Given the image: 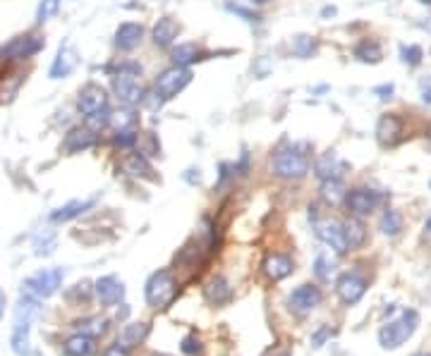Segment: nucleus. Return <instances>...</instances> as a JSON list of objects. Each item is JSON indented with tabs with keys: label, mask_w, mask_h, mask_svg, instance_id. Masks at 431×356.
Instances as JSON below:
<instances>
[{
	"label": "nucleus",
	"mask_w": 431,
	"mask_h": 356,
	"mask_svg": "<svg viewBox=\"0 0 431 356\" xmlns=\"http://www.w3.org/2000/svg\"><path fill=\"white\" fill-rule=\"evenodd\" d=\"M142 67L135 62H122L118 67H110V84H113V94L118 96V100L127 108L144 103L146 89L142 87Z\"/></svg>",
	"instance_id": "obj_1"
},
{
	"label": "nucleus",
	"mask_w": 431,
	"mask_h": 356,
	"mask_svg": "<svg viewBox=\"0 0 431 356\" xmlns=\"http://www.w3.org/2000/svg\"><path fill=\"white\" fill-rule=\"evenodd\" d=\"M39 301L29 294L19 296V304L15 309V328H12V352L17 356H31V339H29V330H31V323L34 318L39 316Z\"/></svg>",
	"instance_id": "obj_2"
},
{
	"label": "nucleus",
	"mask_w": 431,
	"mask_h": 356,
	"mask_svg": "<svg viewBox=\"0 0 431 356\" xmlns=\"http://www.w3.org/2000/svg\"><path fill=\"white\" fill-rule=\"evenodd\" d=\"M178 283H175L173 270L163 268L156 270L151 278L146 280V290H144V296H146V304L153 306L158 311H166L173 306L175 296H178Z\"/></svg>",
	"instance_id": "obj_3"
},
{
	"label": "nucleus",
	"mask_w": 431,
	"mask_h": 356,
	"mask_svg": "<svg viewBox=\"0 0 431 356\" xmlns=\"http://www.w3.org/2000/svg\"><path fill=\"white\" fill-rule=\"evenodd\" d=\"M419 328V313L414 309L403 311L396 321L386 323L379 330V344L383 349H398L407 342Z\"/></svg>",
	"instance_id": "obj_4"
},
{
	"label": "nucleus",
	"mask_w": 431,
	"mask_h": 356,
	"mask_svg": "<svg viewBox=\"0 0 431 356\" xmlns=\"http://www.w3.org/2000/svg\"><path fill=\"white\" fill-rule=\"evenodd\" d=\"M310 172V156L300 146L280 148L273 156V175L280 179H302Z\"/></svg>",
	"instance_id": "obj_5"
},
{
	"label": "nucleus",
	"mask_w": 431,
	"mask_h": 356,
	"mask_svg": "<svg viewBox=\"0 0 431 356\" xmlns=\"http://www.w3.org/2000/svg\"><path fill=\"white\" fill-rule=\"evenodd\" d=\"M62 278H65V270L62 268H44L24 280L22 294H29L34 299H48V296H53L58 292Z\"/></svg>",
	"instance_id": "obj_6"
},
{
	"label": "nucleus",
	"mask_w": 431,
	"mask_h": 356,
	"mask_svg": "<svg viewBox=\"0 0 431 356\" xmlns=\"http://www.w3.org/2000/svg\"><path fill=\"white\" fill-rule=\"evenodd\" d=\"M44 46H46V41L41 39V36H34V34L15 36L8 44L0 46V65H5V62L29 60V57H34Z\"/></svg>",
	"instance_id": "obj_7"
},
{
	"label": "nucleus",
	"mask_w": 431,
	"mask_h": 356,
	"mask_svg": "<svg viewBox=\"0 0 431 356\" xmlns=\"http://www.w3.org/2000/svg\"><path fill=\"white\" fill-rule=\"evenodd\" d=\"M189 82H192V72H189V67L173 65V67L163 70V72L156 77V84H153V91L161 96L163 100H170V98H175V96H178L180 91H185V89L189 87Z\"/></svg>",
	"instance_id": "obj_8"
},
{
	"label": "nucleus",
	"mask_w": 431,
	"mask_h": 356,
	"mask_svg": "<svg viewBox=\"0 0 431 356\" xmlns=\"http://www.w3.org/2000/svg\"><path fill=\"white\" fill-rule=\"evenodd\" d=\"M345 206H348L350 215L355 217H364V215H371L376 208H379L381 204V194L374 189H366V187H355L350 189L348 194H345Z\"/></svg>",
	"instance_id": "obj_9"
},
{
	"label": "nucleus",
	"mask_w": 431,
	"mask_h": 356,
	"mask_svg": "<svg viewBox=\"0 0 431 356\" xmlns=\"http://www.w3.org/2000/svg\"><path fill=\"white\" fill-rule=\"evenodd\" d=\"M366 292V280L360 273H343L335 280V294L345 306H353L364 296Z\"/></svg>",
	"instance_id": "obj_10"
},
{
	"label": "nucleus",
	"mask_w": 431,
	"mask_h": 356,
	"mask_svg": "<svg viewBox=\"0 0 431 356\" xmlns=\"http://www.w3.org/2000/svg\"><path fill=\"white\" fill-rule=\"evenodd\" d=\"M77 108L84 118L94 113H101V110H108V91H105L101 84H94V82L87 84V87L79 91Z\"/></svg>",
	"instance_id": "obj_11"
},
{
	"label": "nucleus",
	"mask_w": 431,
	"mask_h": 356,
	"mask_svg": "<svg viewBox=\"0 0 431 356\" xmlns=\"http://www.w3.org/2000/svg\"><path fill=\"white\" fill-rule=\"evenodd\" d=\"M403 134H405V125H403V120L396 113L381 115L379 122H376V141L383 148H393L396 143H400Z\"/></svg>",
	"instance_id": "obj_12"
},
{
	"label": "nucleus",
	"mask_w": 431,
	"mask_h": 356,
	"mask_svg": "<svg viewBox=\"0 0 431 356\" xmlns=\"http://www.w3.org/2000/svg\"><path fill=\"white\" fill-rule=\"evenodd\" d=\"M314 227H316V237L321 239L326 247H331L338 256H343V253L350 251L343 225H338V222H328V220H316L314 222Z\"/></svg>",
	"instance_id": "obj_13"
},
{
	"label": "nucleus",
	"mask_w": 431,
	"mask_h": 356,
	"mask_svg": "<svg viewBox=\"0 0 431 356\" xmlns=\"http://www.w3.org/2000/svg\"><path fill=\"white\" fill-rule=\"evenodd\" d=\"M118 168H120L125 175L135 177V179H151V182H156V179H158V177H156V172H153V168H151V163H149V158H146V156H142L140 151L122 156V158H120V163H118Z\"/></svg>",
	"instance_id": "obj_14"
},
{
	"label": "nucleus",
	"mask_w": 431,
	"mask_h": 356,
	"mask_svg": "<svg viewBox=\"0 0 431 356\" xmlns=\"http://www.w3.org/2000/svg\"><path fill=\"white\" fill-rule=\"evenodd\" d=\"M101 141V136H99V132H94V130H89L87 125H82V127H74V130L67 132V136H65V141H62V148H65V153H82V151H87V148H92L96 146V143Z\"/></svg>",
	"instance_id": "obj_15"
},
{
	"label": "nucleus",
	"mask_w": 431,
	"mask_h": 356,
	"mask_svg": "<svg viewBox=\"0 0 431 356\" xmlns=\"http://www.w3.org/2000/svg\"><path fill=\"white\" fill-rule=\"evenodd\" d=\"M287 304H290L292 311L307 313L321 304V290H319L316 285H300L290 296H287Z\"/></svg>",
	"instance_id": "obj_16"
},
{
	"label": "nucleus",
	"mask_w": 431,
	"mask_h": 356,
	"mask_svg": "<svg viewBox=\"0 0 431 356\" xmlns=\"http://www.w3.org/2000/svg\"><path fill=\"white\" fill-rule=\"evenodd\" d=\"M74 67H77V51H74L70 41H65V44H60V48H58V55L53 60L51 70H48V77L65 79L74 72Z\"/></svg>",
	"instance_id": "obj_17"
},
{
	"label": "nucleus",
	"mask_w": 431,
	"mask_h": 356,
	"mask_svg": "<svg viewBox=\"0 0 431 356\" xmlns=\"http://www.w3.org/2000/svg\"><path fill=\"white\" fill-rule=\"evenodd\" d=\"M350 166L338 156L335 151H326L319 156L316 166H314V172H316L319 179H340L345 175V170Z\"/></svg>",
	"instance_id": "obj_18"
},
{
	"label": "nucleus",
	"mask_w": 431,
	"mask_h": 356,
	"mask_svg": "<svg viewBox=\"0 0 431 356\" xmlns=\"http://www.w3.org/2000/svg\"><path fill=\"white\" fill-rule=\"evenodd\" d=\"M94 290H96V296H99L103 306L120 304L122 296H125V285H122L118 278H113V275H105V278L96 280Z\"/></svg>",
	"instance_id": "obj_19"
},
{
	"label": "nucleus",
	"mask_w": 431,
	"mask_h": 356,
	"mask_svg": "<svg viewBox=\"0 0 431 356\" xmlns=\"http://www.w3.org/2000/svg\"><path fill=\"white\" fill-rule=\"evenodd\" d=\"M292 270H295V261H292L287 253H271V256H266V261H264L266 278L273 280V283H278V280L292 275Z\"/></svg>",
	"instance_id": "obj_20"
},
{
	"label": "nucleus",
	"mask_w": 431,
	"mask_h": 356,
	"mask_svg": "<svg viewBox=\"0 0 431 356\" xmlns=\"http://www.w3.org/2000/svg\"><path fill=\"white\" fill-rule=\"evenodd\" d=\"M178 34H180V24L175 22V19H170V17H161L156 24H153V29H151L153 46L173 48V44L178 41Z\"/></svg>",
	"instance_id": "obj_21"
},
{
	"label": "nucleus",
	"mask_w": 431,
	"mask_h": 356,
	"mask_svg": "<svg viewBox=\"0 0 431 356\" xmlns=\"http://www.w3.org/2000/svg\"><path fill=\"white\" fill-rule=\"evenodd\" d=\"M144 39V26L137 22H122L115 31V48L120 51H135Z\"/></svg>",
	"instance_id": "obj_22"
},
{
	"label": "nucleus",
	"mask_w": 431,
	"mask_h": 356,
	"mask_svg": "<svg viewBox=\"0 0 431 356\" xmlns=\"http://www.w3.org/2000/svg\"><path fill=\"white\" fill-rule=\"evenodd\" d=\"M206 55H209V53H206L201 46H196V44H178V46H173V51H170L173 62L175 65H180V67L194 65V62L204 60Z\"/></svg>",
	"instance_id": "obj_23"
},
{
	"label": "nucleus",
	"mask_w": 431,
	"mask_h": 356,
	"mask_svg": "<svg viewBox=\"0 0 431 356\" xmlns=\"http://www.w3.org/2000/svg\"><path fill=\"white\" fill-rule=\"evenodd\" d=\"M96 199H74L70 204H65L62 208L53 211L51 213V222H67V220H74V217H79L82 213H87L89 208H94Z\"/></svg>",
	"instance_id": "obj_24"
},
{
	"label": "nucleus",
	"mask_w": 431,
	"mask_h": 356,
	"mask_svg": "<svg viewBox=\"0 0 431 356\" xmlns=\"http://www.w3.org/2000/svg\"><path fill=\"white\" fill-rule=\"evenodd\" d=\"M62 352H65V356H92L96 352V339L77 332L62 344Z\"/></svg>",
	"instance_id": "obj_25"
},
{
	"label": "nucleus",
	"mask_w": 431,
	"mask_h": 356,
	"mask_svg": "<svg viewBox=\"0 0 431 356\" xmlns=\"http://www.w3.org/2000/svg\"><path fill=\"white\" fill-rule=\"evenodd\" d=\"M204 294L206 299L211 301V304H226V301H230L233 296V287L228 285L226 278H221V275H216V278H211V283L204 287Z\"/></svg>",
	"instance_id": "obj_26"
},
{
	"label": "nucleus",
	"mask_w": 431,
	"mask_h": 356,
	"mask_svg": "<svg viewBox=\"0 0 431 356\" xmlns=\"http://www.w3.org/2000/svg\"><path fill=\"white\" fill-rule=\"evenodd\" d=\"M146 335H149V323H130V326H125V330L120 332L118 344L125 349H132V347H137V344H142L144 339H146Z\"/></svg>",
	"instance_id": "obj_27"
},
{
	"label": "nucleus",
	"mask_w": 431,
	"mask_h": 356,
	"mask_svg": "<svg viewBox=\"0 0 431 356\" xmlns=\"http://www.w3.org/2000/svg\"><path fill=\"white\" fill-rule=\"evenodd\" d=\"M290 51H292V55L295 57L310 60L312 55H316L319 41L310 34H297V36H292V41H290Z\"/></svg>",
	"instance_id": "obj_28"
},
{
	"label": "nucleus",
	"mask_w": 431,
	"mask_h": 356,
	"mask_svg": "<svg viewBox=\"0 0 431 356\" xmlns=\"http://www.w3.org/2000/svg\"><path fill=\"white\" fill-rule=\"evenodd\" d=\"M108 318L103 316H89V318H82V321L74 323V328H77L82 335H89V337H101V335L108 332Z\"/></svg>",
	"instance_id": "obj_29"
},
{
	"label": "nucleus",
	"mask_w": 431,
	"mask_h": 356,
	"mask_svg": "<svg viewBox=\"0 0 431 356\" xmlns=\"http://www.w3.org/2000/svg\"><path fill=\"white\" fill-rule=\"evenodd\" d=\"M403 225H405V220H403V213L396 208H386L379 220V230L383 235L388 237H398L403 232Z\"/></svg>",
	"instance_id": "obj_30"
},
{
	"label": "nucleus",
	"mask_w": 431,
	"mask_h": 356,
	"mask_svg": "<svg viewBox=\"0 0 431 356\" xmlns=\"http://www.w3.org/2000/svg\"><path fill=\"white\" fill-rule=\"evenodd\" d=\"M24 82V74L15 72V74H0V103H10V100H15V96H17L19 87H22Z\"/></svg>",
	"instance_id": "obj_31"
},
{
	"label": "nucleus",
	"mask_w": 431,
	"mask_h": 356,
	"mask_svg": "<svg viewBox=\"0 0 431 356\" xmlns=\"http://www.w3.org/2000/svg\"><path fill=\"white\" fill-rule=\"evenodd\" d=\"M343 230H345V239H348L350 249H357L366 242V227H364V222H362L360 217H355V215L350 217V220L343 225Z\"/></svg>",
	"instance_id": "obj_32"
},
{
	"label": "nucleus",
	"mask_w": 431,
	"mask_h": 356,
	"mask_svg": "<svg viewBox=\"0 0 431 356\" xmlns=\"http://www.w3.org/2000/svg\"><path fill=\"white\" fill-rule=\"evenodd\" d=\"M355 57H357L360 62H366V65H376V62L383 60V51L376 41H362V44H357V48H355Z\"/></svg>",
	"instance_id": "obj_33"
},
{
	"label": "nucleus",
	"mask_w": 431,
	"mask_h": 356,
	"mask_svg": "<svg viewBox=\"0 0 431 356\" xmlns=\"http://www.w3.org/2000/svg\"><path fill=\"white\" fill-rule=\"evenodd\" d=\"M345 184L343 179H321V199L326 201V204H340V201L345 199Z\"/></svg>",
	"instance_id": "obj_34"
},
{
	"label": "nucleus",
	"mask_w": 431,
	"mask_h": 356,
	"mask_svg": "<svg viewBox=\"0 0 431 356\" xmlns=\"http://www.w3.org/2000/svg\"><path fill=\"white\" fill-rule=\"evenodd\" d=\"M137 113L132 108H120V110H115V113H110V125L108 127H113L115 132H122V130H132V127L137 125Z\"/></svg>",
	"instance_id": "obj_35"
},
{
	"label": "nucleus",
	"mask_w": 431,
	"mask_h": 356,
	"mask_svg": "<svg viewBox=\"0 0 431 356\" xmlns=\"http://www.w3.org/2000/svg\"><path fill=\"white\" fill-rule=\"evenodd\" d=\"M226 10H228V12H230V15H235V17L244 19V22H249V24H259V22H262V15H259L257 10L244 8V5H239V3H230V0H228V3H226Z\"/></svg>",
	"instance_id": "obj_36"
},
{
	"label": "nucleus",
	"mask_w": 431,
	"mask_h": 356,
	"mask_svg": "<svg viewBox=\"0 0 431 356\" xmlns=\"http://www.w3.org/2000/svg\"><path fill=\"white\" fill-rule=\"evenodd\" d=\"M137 146H140L142 156H158V153H161V143H158V139L151 134V132H144V134H140Z\"/></svg>",
	"instance_id": "obj_37"
},
{
	"label": "nucleus",
	"mask_w": 431,
	"mask_h": 356,
	"mask_svg": "<svg viewBox=\"0 0 431 356\" xmlns=\"http://www.w3.org/2000/svg\"><path fill=\"white\" fill-rule=\"evenodd\" d=\"M56 251V235L53 232H44L34 239V253L36 256H51Z\"/></svg>",
	"instance_id": "obj_38"
},
{
	"label": "nucleus",
	"mask_w": 431,
	"mask_h": 356,
	"mask_svg": "<svg viewBox=\"0 0 431 356\" xmlns=\"http://www.w3.org/2000/svg\"><path fill=\"white\" fill-rule=\"evenodd\" d=\"M333 270H335V265L328 261L326 253H319L316 261H314V273H316V278L321 280V283H328L331 275H333Z\"/></svg>",
	"instance_id": "obj_39"
},
{
	"label": "nucleus",
	"mask_w": 431,
	"mask_h": 356,
	"mask_svg": "<svg viewBox=\"0 0 431 356\" xmlns=\"http://www.w3.org/2000/svg\"><path fill=\"white\" fill-rule=\"evenodd\" d=\"M137 139H140V132H137V130H122V132H115L113 146H118V148H122V151H127V148L137 146Z\"/></svg>",
	"instance_id": "obj_40"
},
{
	"label": "nucleus",
	"mask_w": 431,
	"mask_h": 356,
	"mask_svg": "<svg viewBox=\"0 0 431 356\" xmlns=\"http://www.w3.org/2000/svg\"><path fill=\"white\" fill-rule=\"evenodd\" d=\"M424 57V51L419 46H400V60L407 67H417Z\"/></svg>",
	"instance_id": "obj_41"
},
{
	"label": "nucleus",
	"mask_w": 431,
	"mask_h": 356,
	"mask_svg": "<svg viewBox=\"0 0 431 356\" xmlns=\"http://www.w3.org/2000/svg\"><path fill=\"white\" fill-rule=\"evenodd\" d=\"M60 3H62V0H41L39 10H36V22L44 24L46 19H51L53 15L60 10Z\"/></svg>",
	"instance_id": "obj_42"
},
{
	"label": "nucleus",
	"mask_w": 431,
	"mask_h": 356,
	"mask_svg": "<svg viewBox=\"0 0 431 356\" xmlns=\"http://www.w3.org/2000/svg\"><path fill=\"white\" fill-rule=\"evenodd\" d=\"M180 352L185 356H201L204 354V342H201L196 335H187V337L183 339V344H180Z\"/></svg>",
	"instance_id": "obj_43"
},
{
	"label": "nucleus",
	"mask_w": 431,
	"mask_h": 356,
	"mask_svg": "<svg viewBox=\"0 0 431 356\" xmlns=\"http://www.w3.org/2000/svg\"><path fill=\"white\" fill-rule=\"evenodd\" d=\"M393 91H396V87H393V84H381V87H376V89H374V94L379 96L381 100L391 98V96H393Z\"/></svg>",
	"instance_id": "obj_44"
},
{
	"label": "nucleus",
	"mask_w": 431,
	"mask_h": 356,
	"mask_svg": "<svg viewBox=\"0 0 431 356\" xmlns=\"http://www.w3.org/2000/svg\"><path fill=\"white\" fill-rule=\"evenodd\" d=\"M328 332H331V330H328V328H321V330H319L316 335H314V337H312V344H314V347H321V344H323V339L328 337Z\"/></svg>",
	"instance_id": "obj_45"
},
{
	"label": "nucleus",
	"mask_w": 431,
	"mask_h": 356,
	"mask_svg": "<svg viewBox=\"0 0 431 356\" xmlns=\"http://www.w3.org/2000/svg\"><path fill=\"white\" fill-rule=\"evenodd\" d=\"M103 356H130V354H127V349H125V347H120V344L115 342L113 347L105 349V354H103Z\"/></svg>",
	"instance_id": "obj_46"
},
{
	"label": "nucleus",
	"mask_w": 431,
	"mask_h": 356,
	"mask_svg": "<svg viewBox=\"0 0 431 356\" xmlns=\"http://www.w3.org/2000/svg\"><path fill=\"white\" fill-rule=\"evenodd\" d=\"M254 72H257V77H266V74H269V60H266V57H262V60H259V65L254 67Z\"/></svg>",
	"instance_id": "obj_47"
},
{
	"label": "nucleus",
	"mask_w": 431,
	"mask_h": 356,
	"mask_svg": "<svg viewBox=\"0 0 431 356\" xmlns=\"http://www.w3.org/2000/svg\"><path fill=\"white\" fill-rule=\"evenodd\" d=\"M422 89H424V100H427V103H431V79L429 77L422 82Z\"/></svg>",
	"instance_id": "obj_48"
},
{
	"label": "nucleus",
	"mask_w": 431,
	"mask_h": 356,
	"mask_svg": "<svg viewBox=\"0 0 431 356\" xmlns=\"http://www.w3.org/2000/svg\"><path fill=\"white\" fill-rule=\"evenodd\" d=\"M335 15V8H323L321 10V17H333Z\"/></svg>",
	"instance_id": "obj_49"
},
{
	"label": "nucleus",
	"mask_w": 431,
	"mask_h": 356,
	"mask_svg": "<svg viewBox=\"0 0 431 356\" xmlns=\"http://www.w3.org/2000/svg\"><path fill=\"white\" fill-rule=\"evenodd\" d=\"M3 313H5V292L0 290V318H3Z\"/></svg>",
	"instance_id": "obj_50"
},
{
	"label": "nucleus",
	"mask_w": 431,
	"mask_h": 356,
	"mask_svg": "<svg viewBox=\"0 0 431 356\" xmlns=\"http://www.w3.org/2000/svg\"><path fill=\"white\" fill-rule=\"evenodd\" d=\"M127 313H130V309H127V306H125V309H122V311H118V318H127Z\"/></svg>",
	"instance_id": "obj_51"
},
{
	"label": "nucleus",
	"mask_w": 431,
	"mask_h": 356,
	"mask_svg": "<svg viewBox=\"0 0 431 356\" xmlns=\"http://www.w3.org/2000/svg\"><path fill=\"white\" fill-rule=\"evenodd\" d=\"M424 230H427V232H429V235H431V217H429V220H427V225H424Z\"/></svg>",
	"instance_id": "obj_52"
},
{
	"label": "nucleus",
	"mask_w": 431,
	"mask_h": 356,
	"mask_svg": "<svg viewBox=\"0 0 431 356\" xmlns=\"http://www.w3.org/2000/svg\"><path fill=\"white\" fill-rule=\"evenodd\" d=\"M412 356H431L429 352H417V354H412Z\"/></svg>",
	"instance_id": "obj_53"
},
{
	"label": "nucleus",
	"mask_w": 431,
	"mask_h": 356,
	"mask_svg": "<svg viewBox=\"0 0 431 356\" xmlns=\"http://www.w3.org/2000/svg\"><path fill=\"white\" fill-rule=\"evenodd\" d=\"M254 3H259V5H264V3H269V0H254Z\"/></svg>",
	"instance_id": "obj_54"
},
{
	"label": "nucleus",
	"mask_w": 431,
	"mask_h": 356,
	"mask_svg": "<svg viewBox=\"0 0 431 356\" xmlns=\"http://www.w3.org/2000/svg\"><path fill=\"white\" fill-rule=\"evenodd\" d=\"M419 3H424V5H431V0H419Z\"/></svg>",
	"instance_id": "obj_55"
}]
</instances>
